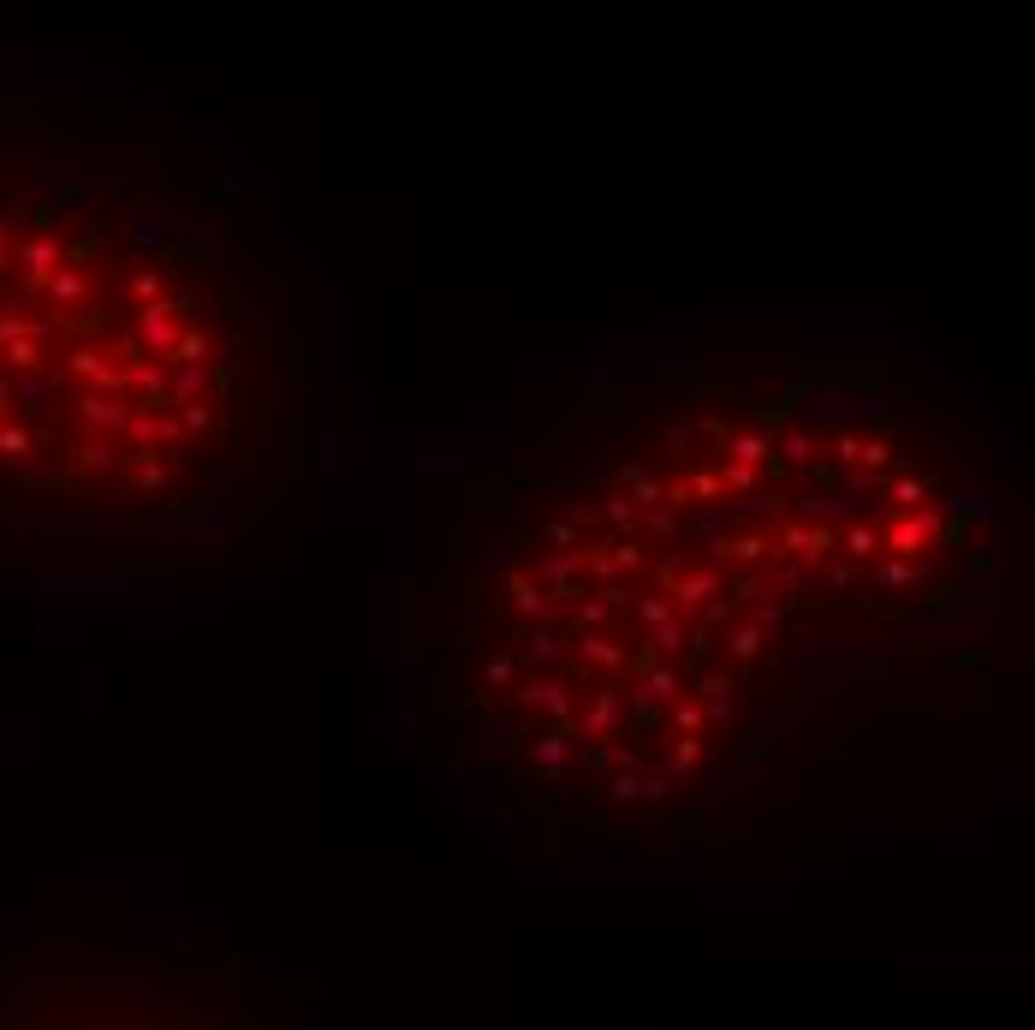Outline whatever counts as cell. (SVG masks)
I'll use <instances>...</instances> for the list:
<instances>
[{"mask_svg": "<svg viewBox=\"0 0 1035 1030\" xmlns=\"http://www.w3.org/2000/svg\"><path fill=\"white\" fill-rule=\"evenodd\" d=\"M209 262L114 173L0 155V495L167 501L232 423Z\"/></svg>", "mask_w": 1035, "mask_h": 1030, "instance_id": "cell-1", "label": "cell"}, {"mask_svg": "<svg viewBox=\"0 0 1035 1030\" xmlns=\"http://www.w3.org/2000/svg\"><path fill=\"white\" fill-rule=\"evenodd\" d=\"M0 1030H238L191 1019V1007L167 989H143L125 977H36L12 995Z\"/></svg>", "mask_w": 1035, "mask_h": 1030, "instance_id": "cell-2", "label": "cell"}]
</instances>
